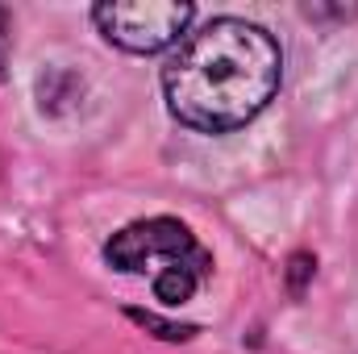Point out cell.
Masks as SVG:
<instances>
[{
  "mask_svg": "<svg viewBox=\"0 0 358 354\" xmlns=\"http://www.w3.org/2000/svg\"><path fill=\"white\" fill-rule=\"evenodd\" d=\"M283 50L275 34L246 17H213L163 63V100L196 134H234L250 125L279 92Z\"/></svg>",
  "mask_w": 358,
  "mask_h": 354,
  "instance_id": "6da1fadb",
  "label": "cell"
},
{
  "mask_svg": "<svg viewBox=\"0 0 358 354\" xmlns=\"http://www.w3.org/2000/svg\"><path fill=\"white\" fill-rule=\"evenodd\" d=\"M104 263L121 275H146L163 309H183L213 279V250L179 217H142L104 242Z\"/></svg>",
  "mask_w": 358,
  "mask_h": 354,
  "instance_id": "7a4b0ae2",
  "label": "cell"
},
{
  "mask_svg": "<svg viewBox=\"0 0 358 354\" xmlns=\"http://www.w3.org/2000/svg\"><path fill=\"white\" fill-rule=\"evenodd\" d=\"M196 4L187 0H104L92 4V25L100 38L125 55H159L187 38Z\"/></svg>",
  "mask_w": 358,
  "mask_h": 354,
  "instance_id": "3957f363",
  "label": "cell"
},
{
  "mask_svg": "<svg viewBox=\"0 0 358 354\" xmlns=\"http://www.w3.org/2000/svg\"><path fill=\"white\" fill-rule=\"evenodd\" d=\"M84 100V80L67 67H46L38 76V108L46 117H63Z\"/></svg>",
  "mask_w": 358,
  "mask_h": 354,
  "instance_id": "277c9868",
  "label": "cell"
},
{
  "mask_svg": "<svg viewBox=\"0 0 358 354\" xmlns=\"http://www.w3.org/2000/svg\"><path fill=\"white\" fill-rule=\"evenodd\" d=\"M125 317H129L134 325H142V330H146L150 338H159V342H192V338L200 334V325H192V321H167V317H159L155 309H138V304H129Z\"/></svg>",
  "mask_w": 358,
  "mask_h": 354,
  "instance_id": "5b68a950",
  "label": "cell"
},
{
  "mask_svg": "<svg viewBox=\"0 0 358 354\" xmlns=\"http://www.w3.org/2000/svg\"><path fill=\"white\" fill-rule=\"evenodd\" d=\"M313 275H317V255H313V250H292V255H287V263H283L287 296H292V300H304V292H308Z\"/></svg>",
  "mask_w": 358,
  "mask_h": 354,
  "instance_id": "8992f818",
  "label": "cell"
},
{
  "mask_svg": "<svg viewBox=\"0 0 358 354\" xmlns=\"http://www.w3.org/2000/svg\"><path fill=\"white\" fill-rule=\"evenodd\" d=\"M300 17H308V21H355L358 4H300Z\"/></svg>",
  "mask_w": 358,
  "mask_h": 354,
  "instance_id": "52a82bcc",
  "label": "cell"
},
{
  "mask_svg": "<svg viewBox=\"0 0 358 354\" xmlns=\"http://www.w3.org/2000/svg\"><path fill=\"white\" fill-rule=\"evenodd\" d=\"M8 55H13V13L0 4V80L8 76Z\"/></svg>",
  "mask_w": 358,
  "mask_h": 354,
  "instance_id": "ba28073f",
  "label": "cell"
}]
</instances>
